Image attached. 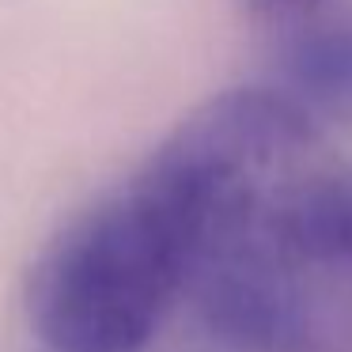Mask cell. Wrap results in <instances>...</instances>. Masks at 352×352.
I'll return each instance as SVG.
<instances>
[{"instance_id": "7a4b0ae2", "label": "cell", "mask_w": 352, "mask_h": 352, "mask_svg": "<svg viewBox=\"0 0 352 352\" xmlns=\"http://www.w3.org/2000/svg\"><path fill=\"white\" fill-rule=\"evenodd\" d=\"M186 296V243L148 167L76 212L27 269L23 311L50 352H144Z\"/></svg>"}, {"instance_id": "277c9868", "label": "cell", "mask_w": 352, "mask_h": 352, "mask_svg": "<svg viewBox=\"0 0 352 352\" xmlns=\"http://www.w3.org/2000/svg\"><path fill=\"white\" fill-rule=\"evenodd\" d=\"M329 0H243L246 16L254 19L258 27H265V31H296V27H303L307 19H314L318 12H326Z\"/></svg>"}, {"instance_id": "6da1fadb", "label": "cell", "mask_w": 352, "mask_h": 352, "mask_svg": "<svg viewBox=\"0 0 352 352\" xmlns=\"http://www.w3.org/2000/svg\"><path fill=\"white\" fill-rule=\"evenodd\" d=\"M186 299L235 352H352V163L276 87L220 91L148 155Z\"/></svg>"}, {"instance_id": "3957f363", "label": "cell", "mask_w": 352, "mask_h": 352, "mask_svg": "<svg viewBox=\"0 0 352 352\" xmlns=\"http://www.w3.org/2000/svg\"><path fill=\"white\" fill-rule=\"evenodd\" d=\"M273 87L318 125H352V8L318 12L284 31Z\"/></svg>"}]
</instances>
